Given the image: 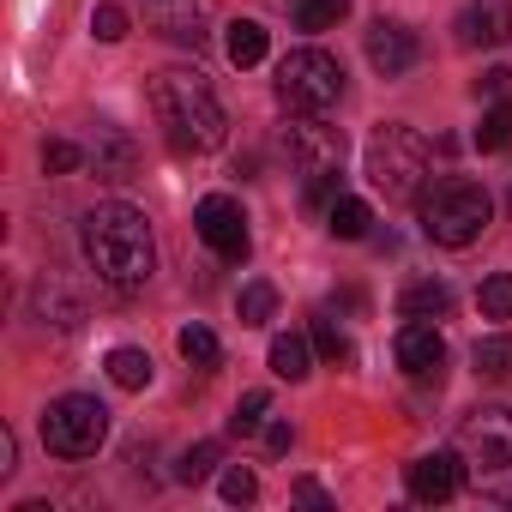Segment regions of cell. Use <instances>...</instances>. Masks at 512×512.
<instances>
[{"label":"cell","mask_w":512,"mask_h":512,"mask_svg":"<svg viewBox=\"0 0 512 512\" xmlns=\"http://www.w3.org/2000/svg\"><path fill=\"white\" fill-rule=\"evenodd\" d=\"M476 308H482L488 320H512V272H494V278H482V290H476Z\"/></svg>","instance_id":"obj_26"},{"label":"cell","mask_w":512,"mask_h":512,"mask_svg":"<svg viewBox=\"0 0 512 512\" xmlns=\"http://www.w3.org/2000/svg\"><path fill=\"white\" fill-rule=\"evenodd\" d=\"M253 494H260V482H253V470H241V464H235V470H223V500H229V506H247Z\"/></svg>","instance_id":"obj_33"},{"label":"cell","mask_w":512,"mask_h":512,"mask_svg":"<svg viewBox=\"0 0 512 512\" xmlns=\"http://www.w3.org/2000/svg\"><path fill=\"white\" fill-rule=\"evenodd\" d=\"M476 97H482V103H512V67H488V73L476 79Z\"/></svg>","instance_id":"obj_32"},{"label":"cell","mask_w":512,"mask_h":512,"mask_svg":"<svg viewBox=\"0 0 512 512\" xmlns=\"http://www.w3.org/2000/svg\"><path fill=\"white\" fill-rule=\"evenodd\" d=\"M416 55H422V43H416V31H404L398 19H380V25L368 31V67H374L380 79H404V73L416 67Z\"/></svg>","instance_id":"obj_12"},{"label":"cell","mask_w":512,"mask_h":512,"mask_svg":"<svg viewBox=\"0 0 512 512\" xmlns=\"http://www.w3.org/2000/svg\"><path fill=\"white\" fill-rule=\"evenodd\" d=\"M470 362H476V374H482V380H506V374H512V338H506V332L476 338Z\"/></svg>","instance_id":"obj_20"},{"label":"cell","mask_w":512,"mask_h":512,"mask_svg":"<svg viewBox=\"0 0 512 512\" xmlns=\"http://www.w3.org/2000/svg\"><path fill=\"white\" fill-rule=\"evenodd\" d=\"M308 362H314V344H308L302 332L272 338V374H278V380H308Z\"/></svg>","instance_id":"obj_18"},{"label":"cell","mask_w":512,"mask_h":512,"mask_svg":"<svg viewBox=\"0 0 512 512\" xmlns=\"http://www.w3.org/2000/svg\"><path fill=\"white\" fill-rule=\"evenodd\" d=\"M458 49H500L512 43V0H470V7L452 19Z\"/></svg>","instance_id":"obj_11"},{"label":"cell","mask_w":512,"mask_h":512,"mask_svg":"<svg viewBox=\"0 0 512 512\" xmlns=\"http://www.w3.org/2000/svg\"><path fill=\"white\" fill-rule=\"evenodd\" d=\"M284 145H290V163L302 169V181L344 169V133H338L332 121H320V115H302V121H290Z\"/></svg>","instance_id":"obj_9"},{"label":"cell","mask_w":512,"mask_h":512,"mask_svg":"<svg viewBox=\"0 0 512 512\" xmlns=\"http://www.w3.org/2000/svg\"><path fill=\"white\" fill-rule=\"evenodd\" d=\"M85 163V145H73V139H49L43 145V169L49 175H67V169H79Z\"/></svg>","instance_id":"obj_30"},{"label":"cell","mask_w":512,"mask_h":512,"mask_svg":"<svg viewBox=\"0 0 512 512\" xmlns=\"http://www.w3.org/2000/svg\"><path fill=\"white\" fill-rule=\"evenodd\" d=\"M79 241H85L91 272H97L109 290H121V296L145 290V284H151V272H157V241H151V223H145V211H139V205H127V199H103V205H91V211H85V223H79Z\"/></svg>","instance_id":"obj_1"},{"label":"cell","mask_w":512,"mask_h":512,"mask_svg":"<svg viewBox=\"0 0 512 512\" xmlns=\"http://www.w3.org/2000/svg\"><path fill=\"white\" fill-rule=\"evenodd\" d=\"M296 500H308V506H332V494H326L320 482H296Z\"/></svg>","instance_id":"obj_36"},{"label":"cell","mask_w":512,"mask_h":512,"mask_svg":"<svg viewBox=\"0 0 512 512\" xmlns=\"http://www.w3.org/2000/svg\"><path fill=\"white\" fill-rule=\"evenodd\" d=\"M109 440V410L85 392H67L43 410V446L55 458H91L97 446Z\"/></svg>","instance_id":"obj_7"},{"label":"cell","mask_w":512,"mask_h":512,"mask_svg":"<svg viewBox=\"0 0 512 512\" xmlns=\"http://www.w3.org/2000/svg\"><path fill=\"white\" fill-rule=\"evenodd\" d=\"M290 440H296L290 422H272V428H266V446H272V452H290Z\"/></svg>","instance_id":"obj_35"},{"label":"cell","mask_w":512,"mask_h":512,"mask_svg":"<svg viewBox=\"0 0 512 512\" xmlns=\"http://www.w3.org/2000/svg\"><path fill=\"white\" fill-rule=\"evenodd\" d=\"M181 356H187L193 368H217L223 344H217V332H211V326H181Z\"/></svg>","instance_id":"obj_25"},{"label":"cell","mask_w":512,"mask_h":512,"mask_svg":"<svg viewBox=\"0 0 512 512\" xmlns=\"http://www.w3.org/2000/svg\"><path fill=\"white\" fill-rule=\"evenodd\" d=\"M344 13H350V0H290L296 31H332Z\"/></svg>","instance_id":"obj_21"},{"label":"cell","mask_w":512,"mask_h":512,"mask_svg":"<svg viewBox=\"0 0 512 512\" xmlns=\"http://www.w3.org/2000/svg\"><path fill=\"white\" fill-rule=\"evenodd\" d=\"M272 308H278V290H272L266 278H253V284H241V302H235L241 326H266V320H272Z\"/></svg>","instance_id":"obj_23"},{"label":"cell","mask_w":512,"mask_h":512,"mask_svg":"<svg viewBox=\"0 0 512 512\" xmlns=\"http://www.w3.org/2000/svg\"><path fill=\"white\" fill-rule=\"evenodd\" d=\"M193 229H199V241L217 253V260H229V266H241L247 260V211L229 199V193H205L199 205H193Z\"/></svg>","instance_id":"obj_8"},{"label":"cell","mask_w":512,"mask_h":512,"mask_svg":"<svg viewBox=\"0 0 512 512\" xmlns=\"http://www.w3.org/2000/svg\"><path fill=\"white\" fill-rule=\"evenodd\" d=\"M91 31H97V43H121V37H127V7L103 0V7L91 13Z\"/></svg>","instance_id":"obj_29"},{"label":"cell","mask_w":512,"mask_h":512,"mask_svg":"<svg viewBox=\"0 0 512 512\" xmlns=\"http://www.w3.org/2000/svg\"><path fill=\"white\" fill-rule=\"evenodd\" d=\"M398 368H404L410 380H440V368H446V338H440L428 320H410V326L398 332Z\"/></svg>","instance_id":"obj_13"},{"label":"cell","mask_w":512,"mask_h":512,"mask_svg":"<svg viewBox=\"0 0 512 512\" xmlns=\"http://www.w3.org/2000/svg\"><path fill=\"white\" fill-rule=\"evenodd\" d=\"M151 103H157V121H163L169 151H181V157H211L223 145V133H229L223 103L205 85V73H187V67L157 73L151 79Z\"/></svg>","instance_id":"obj_2"},{"label":"cell","mask_w":512,"mask_h":512,"mask_svg":"<svg viewBox=\"0 0 512 512\" xmlns=\"http://www.w3.org/2000/svg\"><path fill=\"white\" fill-rule=\"evenodd\" d=\"M476 145L482 151H506L512 145V103H488V115L476 127Z\"/></svg>","instance_id":"obj_24"},{"label":"cell","mask_w":512,"mask_h":512,"mask_svg":"<svg viewBox=\"0 0 512 512\" xmlns=\"http://www.w3.org/2000/svg\"><path fill=\"white\" fill-rule=\"evenodd\" d=\"M446 308H452V290H446L440 278H416V284L398 296V314H404V320H446Z\"/></svg>","instance_id":"obj_15"},{"label":"cell","mask_w":512,"mask_h":512,"mask_svg":"<svg viewBox=\"0 0 512 512\" xmlns=\"http://www.w3.org/2000/svg\"><path fill=\"white\" fill-rule=\"evenodd\" d=\"M37 314H55V326H61V332H73V326L85 320V314H79V302L61 290V278H43V284H37Z\"/></svg>","instance_id":"obj_22"},{"label":"cell","mask_w":512,"mask_h":512,"mask_svg":"<svg viewBox=\"0 0 512 512\" xmlns=\"http://www.w3.org/2000/svg\"><path fill=\"white\" fill-rule=\"evenodd\" d=\"M326 229H332L338 241H362V235L374 229V211H368V199H350V193H338V199L326 205Z\"/></svg>","instance_id":"obj_17"},{"label":"cell","mask_w":512,"mask_h":512,"mask_svg":"<svg viewBox=\"0 0 512 512\" xmlns=\"http://www.w3.org/2000/svg\"><path fill=\"white\" fill-rule=\"evenodd\" d=\"M344 97V67L326 49H290L278 61V103L290 115H326Z\"/></svg>","instance_id":"obj_6"},{"label":"cell","mask_w":512,"mask_h":512,"mask_svg":"<svg viewBox=\"0 0 512 512\" xmlns=\"http://www.w3.org/2000/svg\"><path fill=\"white\" fill-rule=\"evenodd\" d=\"M488 217H494L488 187H476L464 175H446L422 193V235L440 241V247H470L488 229Z\"/></svg>","instance_id":"obj_5"},{"label":"cell","mask_w":512,"mask_h":512,"mask_svg":"<svg viewBox=\"0 0 512 512\" xmlns=\"http://www.w3.org/2000/svg\"><path fill=\"white\" fill-rule=\"evenodd\" d=\"M266 410H272V392H247L229 416V434H260L266 428Z\"/></svg>","instance_id":"obj_27"},{"label":"cell","mask_w":512,"mask_h":512,"mask_svg":"<svg viewBox=\"0 0 512 512\" xmlns=\"http://www.w3.org/2000/svg\"><path fill=\"white\" fill-rule=\"evenodd\" d=\"M13 458H19V446H13V428H0V476H13Z\"/></svg>","instance_id":"obj_34"},{"label":"cell","mask_w":512,"mask_h":512,"mask_svg":"<svg viewBox=\"0 0 512 512\" xmlns=\"http://www.w3.org/2000/svg\"><path fill=\"white\" fill-rule=\"evenodd\" d=\"M223 55H229L235 67H260V61H266V25H260V19L223 25Z\"/></svg>","instance_id":"obj_16"},{"label":"cell","mask_w":512,"mask_h":512,"mask_svg":"<svg viewBox=\"0 0 512 512\" xmlns=\"http://www.w3.org/2000/svg\"><path fill=\"white\" fill-rule=\"evenodd\" d=\"M362 169H368L374 193H386L392 205H410V199L428 193L434 151H428V139H422L416 127L386 121V127H374V139H368V151H362Z\"/></svg>","instance_id":"obj_4"},{"label":"cell","mask_w":512,"mask_h":512,"mask_svg":"<svg viewBox=\"0 0 512 512\" xmlns=\"http://www.w3.org/2000/svg\"><path fill=\"white\" fill-rule=\"evenodd\" d=\"M211 464H217V446L205 440V446H187V452H181L175 476H181V482H205V476H211Z\"/></svg>","instance_id":"obj_31"},{"label":"cell","mask_w":512,"mask_h":512,"mask_svg":"<svg viewBox=\"0 0 512 512\" xmlns=\"http://www.w3.org/2000/svg\"><path fill=\"white\" fill-rule=\"evenodd\" d=\"M85 163L103 175V181H127L133 175V139L121 127H97L91 145H85Z\"/></svg>","instance_id":"obj_14"},{"label":"cell","mask_w":512,"mask_h":512,"mask_svg":"<svg viewBox=\"0 0 512 512\" xmlns=\"http://www.w3.org/2000/svg\"><path fill=\"white\" fill-rule=\"evenodd\" d=\"M458 458H464V482L488 500H512V410L506 404H482L458 422Z\"/></svg>","instance_id":"obj_3"},{"label":"cell","mask_w":512,"mask_h":512,"mask_svg":"<svg viewBox=\"0 0 512 512\" xmlns=\"http://www.w3.org/2000/svg\"><path fill=\"white\" fill-rule=\"evenodd\" d=\"M404 488H410V500H422V506L452 500V494L464 488V458H458V446H452V452H422V458H410V464H404Z\"/></svg>","instance_id":"obj_10"},{"label":"cell","mask_w":512,"mask_h":512,"mask_svg":"<svg viewBox=\"0 0 512 512\" xmlns=\"http://www.w3.org/2000/svg\"><path fill=\"white\" fill-rule=\"evenodd\" d=\"M109 380H115L121 392H145V386H151V356H145L139 344L109 350Z\"/></svg>","instance_id":"obj_19"},{"label":"cell","mask_w":512,"mask_h":512,"mask_svg":"<svg viewBox=\"0 0 512 512\" xmlns=\"http://www.w3.org/2000/svg\"><path fill=\"white\" fill-rule=\"evenodd\" d=\"M314 350H320L326 362H356V344H350L332 320H314Z\"/></svg>","instance_id":"obj_28"}]
</instances>
